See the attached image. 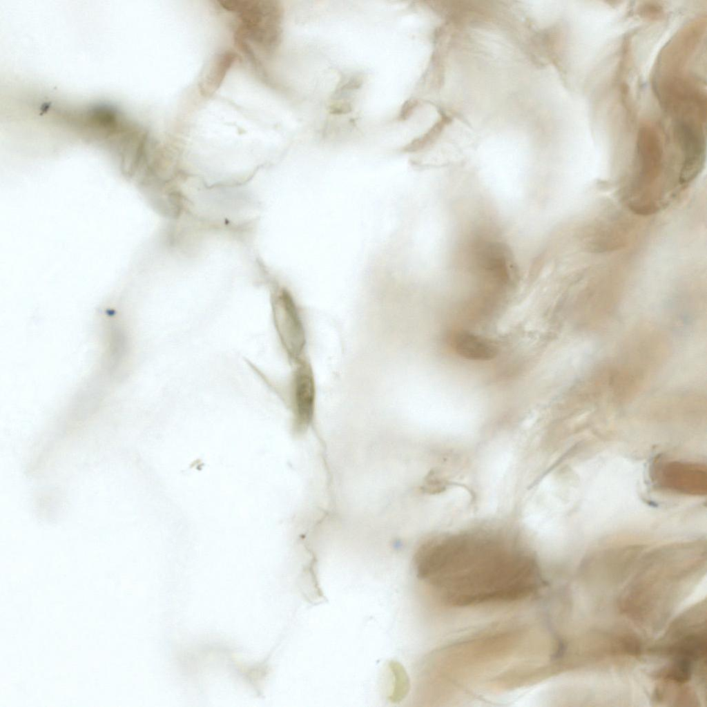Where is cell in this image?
I'll list each match as a JSON object with an SVG mask.
<instances>
[{
    "label": "cell",
    "instance_id": "1",
    "mask_svg": "<svg viewBox=\"0 0 707 707\" xmlns=\"http://www.w3.org/2000/svg\"><path fill=\"white\" fill-rule=\"evenodd\" d=\"M416 577L446 605L512 603L545 585L536 556L498 533L474 531L433 539L414 555Z\"/></svg>",
    "mask_w": 707,
    "mask_h": 707
},
{
    "label": "cell",
    "instance_id": "2",
    "mask_svg": "<svg viewBox=\"0 0 707 707\" xmlns=\"http://www.w3.org/2000/svg\"><path fill=\"white\" fill-rule=\"evenodd\" d=\"M271 316L280 344L292 365L307 358L308 338L304 317L293 296L282 289L271 298Z\"/></svg>",
    "mask_w": 707,
    "mask_h": 707
},
{
    "label": "cell",
    "instance_id": "3",
    "mask_svg": "<svg viewBox=\"0 0 707 707\" xmlns=\"http://www.w3.org/2000/svg\"><path fill=\"white\" fill-rule=\"evenodd\" d=\"M289 385V406L293 424L298 434L305 432L312 424L316 407L317 389L314 371L308 358L293 365Z\"/></svg>",
    "mask_w": 707,
    "mask_h": 707
},
{
    "label": "cell",
    "instance_id": "4",
    "mask_svg": "<svg viewBox=\"0 0 707 707\" xmlns=\"http://www.w3.org/2000/svg\"><path fill=\"white\" fill-rule=\"evenodd\" d=\"M639 171L632 184L634 190L646 191L652 186L663 169V151L657 132L650 126H643L637 143Z\"/></svg>",
    "mask_w": 707,
    "mask_h": 707
},
{
    "label": "cell",
    "instance_id": "5",
    "mask_svg": "<svg viewBox=\"0 0 707 707\" xmlns=\"http://www.w3.org/2000/svg\"><path fill=\"white\" fill-rule=\"evenodd\" d=\"M659 483L679 492L701 494L706 488V475L699 467L679 463L657 466Z\"/></svg>",
    "mask_w": 707,
    "mask_h": 707
},
{
    "label": "cell",
    "instance_id": "6",
    "mask_svg": "<svg viewBox=\"0 0 707 707\" xmlns=\"http://www.w3.org/2000/svg\"><path fill=\"white\" fill-rule=\"evenodd\" d=\"M452 344L459 356L472 360H492L498 353L496 347L489 340L467 331L457 333Z\"/></svg>",
    "mask_w": 707,
    "mask_h": 707
},
{
    "label": "cell",
    "instance_id": "7",
    "mask_svg": "<svg viewBox=\"0 0 707 707\" xmlns=\"http://www.w3.org/2000/svg\"><path fill=\"white\" fill-rule=\"evenodd\" d=\"M419 101L416 99L407 100L402 106L399 117L402 120L407 119L416 108Z\"/></svg>",
    "mask_w": 707,
    "mask_h": 707
},
{
    "label": "cell",
    "instance_id": "8",
    "mask_svg": "<svg viewBox=\"0 0 707 707\" xmlns=\"http://www.w3.org/2000/svg\"><path fill=\"white\" fill-rule=\"evenodd\" d=\"M351 107L348 103L336 104L330 106L329 111L331 114L340 115L350 112Z\"/></svg>",
    "mask_w": 707,
    "mask_h": 707
}]
</instances>
